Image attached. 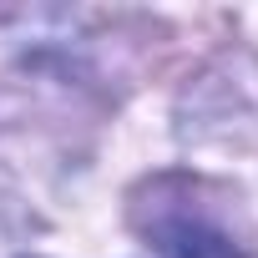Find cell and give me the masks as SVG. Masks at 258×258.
<instances>
[{"label": "cell", "mask_w": 258, "mask_h": 258, "mask_svg": "<svg viewBox=\"0 0 258 258\" xmlns=\"http://www.w3.org/2000/svg\"><path fill=\"white\" fill-rule=\"evenodd\" d=\"M137 228L162 258H248L233 228L198 203V187L182 177L152 182V203H137Z\"/></svg>", "instance_id": "1"}]
</instances>
